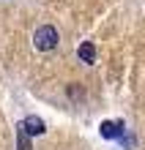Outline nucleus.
Instances as JSON below:
<instances>
[{"instance_id": "f03ea898", "label": "nucleus", "mask_w": 145, "mask_h": 150, "mask_svg": "<svg viewBox=\"0 0 145 150\" xmlns=\"http://www.w3.org/2000/svg\"><path fill=\"white\" fill-rule=\"evenodd\" d=\"M19 128H22V131H25L28 137H39V134H44V123H41V117H36V115L25 117Z\"/></svg>"}, {"instance_id": "39448f33", "label": "nucleus", "mask_w": 145, "mask_h": 150, "mask_svg": "<svg viewBox=\"0 0 145 150\" xmlns=\"http://www.w3.org/2000/svg\"><path fill=\"white\" fill-rule=\"evenodd\" d=\"M69 96H71V98H79L82 93H79V87H77V85H69Z\"/></svg>"}, {"instance_id": "7ed1b4c3", "label": "nucleus", "mask_w": 145, "mask_h": 150, "mask_svg": "<svg viewBox=\"0 0 145 150\" xmlns=\"http://www.w3.org/2000/svg\"><path fill=\"white\" fill-rule=\"evenodd\" d=\"M121 128H123V123H118V120L101 123V137H107V139H115V137H121Z\"/></svg>"}, {"instance_id": "20e7f679", "label": "nucleus", "mask_w": 145, "mask_h": 150, "mask_svg": "<svg viewBox=\"0 0 145 150\" xmlns=\"http://www.w3.org/2000/svg\"><path fill=\"white\" fill-rule=\"evenodd\" d=\"M77 55L82 57L85 63H93V60H96V49H93V44H90V41H85V44H79Z\"/></svg>"}, {"instance_id": "f257e3e1", "label": "nucleus", "mask_w": 145, "mask_h": 150, "mask_svg": "<svg viewBox=\"0 0 145 150\" xmlns=\"http://www.w3.org/2000/svg\"><path fill=\"white\" fill-rule=\"evenodd\" d=\"M36 49H41V52H47V49H52L58 44V30L52 28V25H44V28H39L36 30Z\"/></svg>"}]
</instances>
